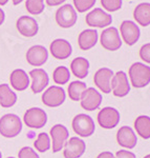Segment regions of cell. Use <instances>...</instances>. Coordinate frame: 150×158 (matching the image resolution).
<instances>
[{
    "label": "cell",
    "instance_id": "obj_1",
    "mask_svg": "<svg viewBox=\"0 0 150 158\" xmlns=\"http://www.w3.org/2000/svg\"><path fill=\"white\" fill-rule=\"evenodd\" d=\"M131 85L136 89H142L150 83V67L142 62H134L128 71Z\"/></svg>",
    "mask_w": 150,
    "mask_h": 158
},
{
    "label": "cell",
    "instance_id": "obj_2",
    "mask_svg": "<svg viewBox=\"0 0 150 158\" xmlns=\"http://www.w3.org/2000/svg\"><path fill=\"white\" fill-rule=\"evenodd\" d=\"M22 131V121L16 114H6L0 118V134L6 138H14Z\"/></svg>",
    "mask_w": 150,
    "mask_h": 158
},
{
    "label": "cell",
    "instance_id": "obj_3",
    "mask_svg": "<svg viewBox=\"0 0 150 158\" xmlns=\"http://www.w3.org/2000/svg\"><path fill=\"white\" fill-rule=\"evenodd\" d=\"M72 128L78 136L86 138L91 136L96 131V124L93 119L87 114H78L73 117Z\"/></svg>",
    "mask_w": 150,
    "mask_h": 158
},
{
    "label": "cell",
    "instance_id": "obj_4",
    "mask_svg": "<svg viewBox=\"0 0 150 158\" xmlns=\"http://www.w3.org/2000/svg\"><path fill=\"white\" fill-rule=\"evenodd\" d=\"M56 22L62 29H69L77 22V12L72 4H64L56 12Z\"/></svg>",
    "mask_w": 150,
    "mask_h": 158
},
{
    "label": "cell",
    "instance_id": "obj_5",
    "mask_svg": "<svg viewBox=\"0 0 150 158\" xmlns=\"http://www.w3.org/2000/svg\"><path fill=\"white\" fill-rule=\"evenodd\" d=\"M100 42L104 49L110 52L120 50L122 47V39L118 29L114 27H108L107 29L103 30L100 37Z\"/></svg>",
    "mask_w": 150,
    "mask_h": 158
},
{
    "label": "cell",
    "instance_id": "obj_6",
    "mask_svg": "<svg viewBox=\"0 0 150 158\" xmlns=\"http://www.w3.org/2000/svg\"><path fill=\"white\" fill-rule=\"evenodd\" d=\"M121 119V115L116 109L112 106H106L103 108L98 113L97 120L98 123L100 124L101 128L105 130H111L114 129L119 124Z\"/></svg>",
    "mask_w": 150,
    "mask_h": 158
},
{
    "label": "cell",
    "instance_id": "obj_7",
    "mask_svg": "<svg viewBox=\"0 0 150 158\" xmlns=\"http://www.w3.org/2000/svg\"><path fill=\"white\" fill-rule=\"evenodd\" d=\"M23 121L30 129H42L47 122V115L44 110L40 108H30L24 113Z\"/></svg>",
    "mask_w": 150,
    "mask_h": 158
},
{
    "label": "cell",
    "instance_id": "obj_8",
    "mask_svg": "<svg viewBox=\"0 0 150 158\" xmlns=\"http://www.w3.org/2000/svg\"><path fill=\"white\" fill-rule=\"evenodd\" d=\"M85 22L88 27H99V29H104L107 27L112 22V17L109 15L108 13L104 12L102 9H97L93 10L86 15Z\"/></svg>",
    "mask_w": 150,
    "mask_h": 158
},
{
    "label": "cell",
    "instance_id": "obj_9",
    "mask_svg": "<svg viewBox=\"0 0 150 158\" xmlns=\"http://www.w3.org/2000/svg\"><path fill=\"white\" fill-rule=\"evenodd\" d=\"M66 94L63 88L58 85H52L44 91L42 95V102L49 108H57L65 101Z\"/></svg>",
    "mask_w": 150,
    "mask_h": 158
},
{
    "label": "cell",
    "instance_id": "obj_10",
    "mask_svg": "<svg viewBox=\"0 0 150 158\" xmlns=\"http://www.w3.org/2000/svg\"><path fill=\"white\" fill-rule=\"evenodd\" d=\"M130 89V83H129L128 77L125 72L119 71L116 74H113L112 80H111V91L116 97H125L129 94Z\"/></svg>",
    "mask_w": 150,
    "mask_h": 158
},
{
    "label": "cell",
    "instance_id": "obj_11",
    "mask_svg": "<svg viewBox=\"0 0 150 158\" xmlns=\"http://www.w3.org/2000/svg\"><path fill=\"white\" fill-rule=\"evenodd\" d=\"M120 33L124 42L129 47L136 44L141 36L140 27L136 25V22L131 21V20H124L122 22L120 25Z\"/></svg>",
    "mask_w": 150,
    "mask_h": 158
},
{
    "label": "cell",
    "instance_id": "obj_12",
    "mask_svg": "<svg viewBox=\"0 0 150 158\" xmlns=\"http://www.w3.org/2000/svg\"><path fill=\"white\" fill-rule=\"evenodd\" d=\"M103 97L99 91L95 88H87L81 97V106L87 112H93L99 109L102 103Z\"/></svg>",
    "mask_w": 150,
    "mask_h": 158
},
{
    "label": "cell",
    "instance_id": "obj_13",
    "mask_svg": "<svg viewBox=\"0 0 150 158\" xmlns=\"http://www.w3.org/2000/svg\"><path fill=\"white\" fill-rule=\"evenodd\" d=\"M50 138L53 140V152L58 153L64 148L68 137H69V132L63 124H55L49 130Z\"/></svg>",
    "mask_w": 150,
    "mask_h": 158
},
{
    "label": "cell",
    "instance_id": "obj_14",
    "mask_svg": "<svg viewBox=\"0 0 150 158\" xmlns=\"http://www.w3.org/2000/svg\"><path fill=\"white\" fill-rule=\"evenodd\" d=\"M113 77V72L108 68H101L93 75L95 85L104 94H109L111 92V80Z\"/></svg>",
    "mask_w": 150,
    "mask_h": 158
},
{
    "label": "cell",
    "instance_id": "obj_15",
    "mask_svg": "<svg viewBox=\"0 0 150 158\" xmlns=\"http://www.w3.org/2000/svg\"><path fill=\"white\" fill-rule=\"evenodd\" d=\"M85 141L78 137H72L67 140L63 148L64 158H80L85 153Z\"/></svg>",
    "mask_w": 150,
    "mask_h": 158
},
{
    "label": "cell",
    "instance_id": "obj_16",
    "mask_svg": "<svg viewBox=\"0 0 150 158\" xmlns=\"http://www.w3.org/2000/svg\"><path fill=\"white\" fill-rule=\"evenodd\" d=\"M16 27L20 35L27 38L36 36L38 31H39V25H38L36 19L30 16L19 17L16 22Z\"/></svg>",
    "mask_w": 150,
    "mask_h": 158
},
{
    "label": "cell",
    "instance_id": "obj_17",
    "mask_svg": "<svg viewBox=\"0 0 150 158\" xmlns=\"http://www.w3.org/2000/svg\"><path fill=\"white\" fill-rule=\"evenodd\" d=\"M49 52L54 58L58 60H65L72 55V44L65 39H55L49 45Z\"/></svg>",
    "mask_w": 150,
    "mask_h": 158
},
{
    "label": "cell",
    "instance_id": "obj_18",
    "mask_svg": "<svg viewBox=\"0 0 150 158\" xmlns=\"http://www.w3.org/2000/svg\"><path fill=\"white\" fill-rule=\"evenodd\" d=\"M26 61L33 67H41L48 59V52L43 45H33L26 52Z\"/></svg>",
    "mask_w": 150,
    "mask_h": 158
},
{
    "label": "cell",
    "instance_id": "obj_19",
    "mask_svg": "<svg viewBox=\"0 0 150 158\" xmlns=\"http://www.w3.org/2000/svg\"><path fill=\"white\" fill-rule=\"evenodd\" d=\"M29 76L32 78V92L34 94H39L44 91V89L48 85L49 78L47 73L42 69H34L29 74Z\"/></svg>",
    "mask_w": 150,
    "mask_h": 158
},
{
    "label": "cell",
    "instance_id": "obj_20",
    "mask_svg": "<svg viewBox=\"0 0 150 158\" xmlns=\"http://www.w3.org/2000/svg\"><path fill=\"white\" fill-rule=\"evenodd\" d=\"M116 141L120 144V147L124 149H133L138 143V138L134 131L130 127H121L116 132Z\"/></svg>",
    "mask_w": 150,
    "mask_h": 158
},
{
    "label": "cell",
    "instance_id": "obj_21",
    "mask_svg": "<svg viewBox=\"0 0 150 158\" xmlns=\"http://www.w3.org/2000/svg\"><path fill=\"white\" fill-rule=\"evenodd\" d=\"M10 82L14 90L22 92L29 88L30 76L25 71L21 70V69H16L10 75Z\"/></svg>",
    "mask_w": 150,
    "mask_h": 158
},
{
    "label": "cell",
    "instance_id": "obj_22",
    "mask_svg": "<svg viewBox=\"0 0 150 158\" xmlns=\"http://www.w3.org/2000/svg\"><path fill=\"white\" fill-rule=\"evenodd\" d=\"M98 32L95 29L84 30L78 36V45L82 51H88L93 49L98 42Z\"/></svg>",
    "mask_w": 150,
    "mask_h": 158
},
{
    "label": "cell",
    "instance_id": "obj_23",
    "mask_svg": "<svg viewBox=\"0 0 150 158\" xmlns=\"http://www.w3.org/2000/svg\"><path fill=\"white\" fill-rule=\"evenodd\" d=\"M133 18L141 27H148L150 25V3L149 2H142L138 4L133 11Z\"/></svg>",
    "mask_w": 150,
    "mask_h": 158
},
{
    "label": "cell",
    "instance_id": "obj_24",
    "mask_svg": "<svg viewBox=\"0 0 150 158\" xmlns=\"http://www.w3.org/2000/svg\"><path fill=\"white\" fill-rule=\"evenodd\" d=\"M70 71L78 79H84L89 72V61L84 57L75 58L70 63Z\"/></svg>",
    "mask_w": 150,
    "mask_h": 158
},
{
    "label": "cell",
    "instance_id": "obj_25",
    "mask_svg": "<svg viewBox=\"0 0 150 158\" xmlns=\"http://www.w3.org/2000/svg\"><path fill=\"white\" fill-rule=\"evenodd\" d=\"M17 102V95L14 93L9 85H0V106L2 108H12Z\"/></svg>",
    "mask_w": 150,
    "mask_h": 158
},
{
    "label": "cell",
    "instance_id": "obj_26",
    "mask_svg": "<svg viewBox=\"0 0 150 158\" xmlns=\"http://www.w3.org/2000/svg\"><path fill=\"white\" fill-rule=\"evenodd\" d=\"M134 130L141 138H150V117L146 115H141L134 120Z\"/></svg>",
    "mask_w": 150,
    "mask_h": 158
},
{
    "label": "cell",
    "instance_id": "obj_27",
    "mask_svg": "<svg viewBox=\"0 0 150 158\" xmlns=\"http://www.w3.org/2000/svg\"><path fill=\"white\" fill-rule=\"evenodd\" d=\"M86 89H87L86 83L83 82V81H72L67 88L68 97L72 99L73 101H80L81 97H82V94L84 93Z\"/></svg>",
    "mask_w": 150,
    "mask_h": 158
},
{
    "label": "cell",
    "instance_id": "obj_28",
    "mask_svg": "<svg viewBox=\"0 0 150 158\" xmlns=\"http://www.w3.org/2000/svg\"><path fill=\"white\" fill-rule=\"evenodd\" d=\"M70 79V72L67 68L64 65H61L55 69L54 73H53V80L55 81L57 85H63L67 83Z\"/></svg>",
    "mask_w": 150,
    "mask_h": 158
},
{
    "label": "cell",
    "instance_id": "obj_29",
    "mask_svg": "<svg viewBox=\"0 0 150 158\" xmlns=\"http://www.w3.org/2000/svg\"><path fill=\"white\" fill-rule=\"evenodd\" d=\"M34 147H35V149L40 153H44L48 151V150L52 148V146H50L49 136H48L46 133H44V132L40 133L38 135L37 139L34 141Z\"/></svg>",
    "mask_w": 150,
    "mask_h": 158
},
{
    "label": "cell",
    "instance_id": "obj_30",
    "mask_svg": "<svg viewBox=\"0 0 150 158\" xmlns=\"http://www.w3.org/2000/svg\"><path fill=\"white\" fill-rule=\"evenodd\" d=\"M26 11L32 15H40L45 9L44 0H26L25 1Z\"/></svg>",
    "mask_w": 150,
    "mask_h": 158
},
{
    "label": "cell",
    "instance_id": "obj_31",
    "mask_svg": "<svg viewBox=\"0 0 150 158\" xmlns=\"http://www.w3.org/2000/svg\"><path fill=\"white\" fill-rule=\"evenodd\" d=\"M73 6H75L76 12L85 13L88 10L93 9V6L96 4L97 0H73Z\"/></svg>",
    "mask_w": 150,
    "mask_h": 158
},
{
    "label": "cell",
    "instance_id": "obj_32",
    "mask_svg": "<svg viewBox=\"0 0 150 158\" xmlns=\"http://www.w3.org/2000/svg\"><path fill=\"white\" fill-rule=\"evenodd\" d=\"M103 9L107 12H116L121 10L123 1L122 0H101Z\"/></svg>",
    "mask_w": 150,
    "mask_h": 158
},
{
    "label": "cell",
    "instance_id": "obj_33",
    "mask_svg": "<svg viewBox=\"0 0 150 158\" xmlns=\"http://www.w3.org/2000/svg\"><path fill=\"white\" fill-rule=\"evenodd\" d=\"M18 158H40L33 148L23 147L18 153Z\"/></svg>",
    "mask_w": 150,
    "mask_h": 158
},
{
    "label": "cell",
    "instance_id": "obj_34",
    "mask_svg": "<svg viewBox=\"0 0 150 158\" xmlns=\"http://www.w3.org/2000/svg\"><path fill=\"white\" fill-rule=\"evenodd\" d=\"M140 57L141 59L146 63H150V42L145 43L144 45H142L140 49Z\"/></svg>",
    "mask_w": 150,
    "mask_h": 158
},
{
    "label": "cell",
    "instance_id": "obj_35",
    "mask_svg": "<svg viewBox=\"0 0 150 158\" xmlns=\"http://www.w3.org/2000/svg\"><path fill=\"white\" fill-rule=\"evenodd\" d=\"M116 158H136V155L132 152L128 151V150H120V151L116 152Z\"/></svg>",
    "mask_w": 150,
    "mask_h": 158
},
{
    "label": "cell",
    "instance_id": "obj_36",
    "mask_svg": "<svg viewBox=\"0 0 150 158\" xmlns=\"http://www.w3.org/2000/svg\"><path fill=\"white\" fill-rule=\"evenodd\" d=\"M46 1V4L49 6H60V4L64 3L66 0H45Z\"/></svg>",
    "mask_w": 150,
    "mask_h": 158
},
{
    "label": "cell",
    "instance_id": "obj_37",
    "mask_svg": "<svg viewBox=\"0 0 150 158\" xmlns=\"http://www.w3.org/2000/svg\"><path fill=\"white\" fill-rule=\"evenodd\" d=\"M97 158H116V157H114V155L111 152L106 151V152L100 153V154L98 155V157H97Z\"/></svg>",
    "mask_w": 150,
    "mask_h": 158
},
{
    "label": "cell",
    "instance_id": "obj_38",
    "mask_svg": "<svg viewBox=\"0 0 150 158\" xmlns=\"http://www.w3.org/2000/svg\"><path fill=\"white\" fill-rule=\"evenodd\" d=\"M4 19H6V14H4V12L2 11L1 9H0V25L4 22Z\"/></svg>",
    "mask_w": 150,
    "mask_h": 158
},
{
    "label": "cell",
    "instance_id": "obj_39",
    "mask_svg": "<svg viewBox=\"0 0 150 158\" xmlns=\"http://www.w3.org/2000/svg\"><path fill=\"white\" fill-rule=\"evenodd\" d=\"M22 1H23V0H12V2H13L14 6H18V4L21 3Z\"/></svg>",
    "mask_w": 150,
    "mask_h": 158
},
{
    "label": "cell",
    "instance_id": "obj_40",
    "mask_svg": "<svg viewBox=\"0 0 150 158\" xmlns=\"http://www.w3.org/2000/svg\"><path fill=\"white\" fill-rule=\"evenodd\" d=\"M9 2V0H0V6H6Z\"/></svg>",
    "mask_w": 150,
    "mask_h": 158
},
{
    "label": "cell",
    "instance_id": "obj_41",
    "mask_svg": "<svg viewBox=\"0 0 150 158\" xmlns=\"http://www.w3.org/2000/svg\"><path fill=\"white\" fill-rule=\"evenodd\" d=\"M143 158H150V154H148V155H146L145 157H143Z\"/></svg>",
    "mask_w": 150,
    "mask_h": 158
},
{
    "label": "cell",
    "instance_id": "obj_42",
    "mask_svg": "<svg viewBox=\"0 0 150 158\" xmlns=\"http://www.w3.org/2000/svg\"><path fill=\"white\" fill-rule=\"evenodd\" d=\"M0 158H2V154H1V152H0Z\"/></svg>",
    "mask_w": 150,
    "mask_h": 158
},
{
    "label": "cell",
    "instance_id": "obj_43",
    "mask_svg": "<svg viewBox=\"0 0 150 158\" xmlns=\"http://www.w3.org/2000/svg\"><path fill=\"white\" fill-rule=\"evenodd\" d=\"M7 158H15V157H7Z\"/></svg>",
    "mask_w": 150,
    "mask_h": 158
}]
</instances>
